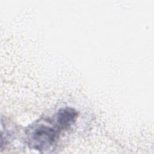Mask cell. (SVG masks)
I'll list each match as a JSON object with an SVG mask.
<instances>
[{
    "instance_id": "obj_1",
    "label": "cell",
    "mask_w": 154,
    "mask_h": 154,
    "mask_svg": "<svg viewBox=\"0 0 154 154\" xmlns=\"http://www.w3.org/2000/svg\"><path fill=\"white\" fill-rule=\"evenodd\" d=\"M35 122L26 130V141L32 149L41 152H47L55 144L60 129L56 124Z\"/></svg>"
},
{
    "instance_id": "obj_2",
    "label": "cell",
    "mask_w": 154,
    "mask_h": 154,
    "mask_svg": "<svg viewBox=\"0 0 154 154\" xmlns=\"http://www.w3.org/2000/svg\"><path fill=\"white\" fill-rule=\"evenodd\" d=\"M76 117L77 112L74 109L62 108L55 115V124L60 129H66L75 123Z\"/></svg>"
}]
</instances>
